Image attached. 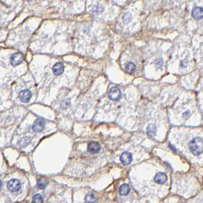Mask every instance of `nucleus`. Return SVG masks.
Instances as JSON below:
<instances>
[{
    "instance_id": "obj_23",
    "label": "nucleus",
    "mask_w": 203,
    "mask_h": 203,
    "mask_svg": "<svg viewBox=\"0 0 203 203\" xmlns=\"http://www.w3.org/2000/svg\"><path fill=\"white\" fill-rule=\"evenodd\" d=\"M28 1H31V0H28Z\"/></svg>"
},
{
    "instance_id": "obj_19",
    "label": "nucleus",
    "mask_w": 203,
    "mask_h": 203,
    "mask_svg": "<svg viewBox=\"0 0 203 203\" xmlns=\"http://www.w3.org/2000/svg\"><path fill=\"white\" fill-rule=\"evenodd\" d=\"M43 202H44V200H43V198H42V196H41V195H39V194H37V195H35V196H34L33 202H35V203H42Z\"/></svg>"
},
{
    "instance_id": "obj_11",
    "label": "nucleus",
    "mask_w": 203,
    "mask_h": 203,
    "mask_svg": "<svg viewBox=\"0 0 203 203\" xmlns=\"http://www.w3.org/2000/svg\"><path fill=\"white\" fill-rule=\"evenodd\" d=\"M88 151L92 153H97L100 151V146L96 142H90L88 145Z\"/></svg>"
},
{
    "instance_id": "obj_17",
    "label": "nucleus",
    "mask_w": 203,
    "mask_h": 203,
    "mask_svg": "<svg viewBox=\"0 0 203 203\" xmlns=\"http://www.w3.org/2000/svg\"><path fill=\"white\" fill-rule=\"evenodd\" d=\"M47 185V181L45 179H39L37 180V187L39 189L43 190V189H45Z\"/></svg>"
},
{
    "instance_id": "obj_13",
    "label": "nucleus",
    "mask_w": 203,
    "mask_h": 203,
    "mask_svg": "<svg viewBox=\"0 0 203 203\" xmlns=\"http://www.w3.org/2000/svg\"><path fill=\"white\" fill-rule=\"evenodd\" d=\"M135 64L132 62H129L128 63V64H126L124 70H125V71L127 72L128 74H132V73L135 70Z\"/></svg>"
},
{
    "instance_id": "obj_18",
    "label": "nucleus",
    "mask_w": 203,
    "mask_h": 203,
    "mask_svg": "<svg viewBox=\"0 0 203 203\" xmlns=\"http://www.w3.org/2000/svg\"><path fill=\"white\" fill-rule=\"evenodd\" d=\"M30 141H31V139H30L29 137H25V138H22V139L19 141V145L21 147H25V146H27V145L30 143Z\"/></svg>"
},
{
    "instance_id": "obj_3",
    "label": "nucleus",
    "mask_w": 203,
    "mask_h": 203,
    "mask_svg": "<svg viewBox=\"0 0 203 203\" xmlns=\"http://www.w3.org/2000/svg\"><path fill=\"white\" fill-rule=\"evenodd\" d=\"M108 97L111 100L118 101L122 97V92L117 87H112L109 90L108 93Z\"/></svg>"
},
{
    "instance_id": "obj_20",
    "label": "nucleus",
    "mask_w": 203,
    "mask_h": 203,
    "mask_svg": "<svg viewBox=\"0 0 203 203\" xmlns=\"http://www.w3.org/2000/svg\"><path fill=\"white\" fill-rule=\"evenodd\" d=\"M95 196L93 194H89L86 196V202H95Z\"/></svg>"
},
{
    "instance_id": "obj_14",
    "label": "nucleus",
    "mask_w": 203,
    "mask_h": 203,
    "mask_svg": "<svg viewBox=\"0 0 203 203\" xmlns=\"http://www.w3.org/2000/svg\"><path fill=\"white\" fill-rule=\"evenodd\" d=\"M156 130H157V127L155 124H150L147 128V135L150 137H152L156 133Z\"/></svg>"
},
{
    "instance_id": "obj_6",
    "label": "nucleus",
    "mask_w": 203,
    "mask_h": 203,
    "mask_svg": "<svg viewBox=\"0 0 203 203\" xmlns=\"http://www.w3.org/2000/svg\"><path fill=\"white\" fill-rule=\"evenodd\" d=\"M18 97H19V99L21 102L28 103V102L30 101V99L31 98V91H29L28 89H24V90L20 92Z\"/></svg>"
},
{
    "instance_id": "obj_10",
    "label": "nucleus",
    "mask_w": 203,
    "mask_h": 203,
    "mask_svg": "<svg viewBox=\"0 0 203 203\" xmlns=\"http://www.w3.org/2000/svg\"><path fill=\"white\" fill-rule=\"evenodd\" d=\"M64 70V65L62 63H57L56 64H54V66H53V72H54V75L59 76L60 74H63V72Z\"/></svg>"
},
{
    "instance_id": "obj_16",
    "label": "nucleus",
    "mask_w": 203,
    "mask_h": 203,
    "mask_svg": "<svg viewBox=\"0 0 203 203\" xmlns=\"http://www.w3.org/2000/svg\"><path fill=\"white\" fill-rule=\"evenodd\" d=\"M104 7H103L102 5H97V6H95L94 8H93V14H95V15H99V14L102 13V12L104 11Z\"/></svg>"
},
{
    "instance_id": "obj_5",
    "label": "nucleus",
    "mask_w": 203,
    "mask_h": 203,
    "mask_svg": "<svg viewBox=\"0 0 203 203\" xmlns=\"http://www.w3.org/2000/svg\"><path fill=\"white\" fill-rule=\"evenodd\" d=\"M45 121L41 119V118H38V119H37V120L34 122L33 125H32V129H33V131L35 132L38 133V132H42L44 128H45Z\"/></svg>"
},
{
    "instance_id": "obj_8",
    "label": "nucleus",
    "mask_w": 203,
    "mask_h": 203,
    "mask_svg": "<svg viewBox=\"0 0 203 203\" xmlns=\"http://www.w3.org/2000/svg\"><path fill=\"white\" fill-rule=\"evenodd\" d=\"M154 181L158 184H164L167 181V176L164 173H158L155 176Z\"/></svg>"
},
{
    "instance_id": "obj_15",
    "label": "nucleus",
    "mask_w": 203,
    "mask_h": 203,
    "mask_svg": "<svg viewBox=\"0 0 203 203\" xmlns=\"http://www.w3.org/2000/svg\"><path fill=\"white\" fill-rule=\"evenodd\" d=\"M132 16L130 12H125V13L123 15V16H122V21H123V22H124V24L129 23L130 21H132Z\"/></svg>"
},
{
    "instance_id": "obj_22",
    "label": "nucleus",
    "mask_w": 203,
    "mask_h": 203,
    "mask_svg": "<svg viewBox=\"0 0 203 203\" xmlns=\"http://www.w3.org/2000/svg\"><path fill=\"white\" fill-rule=\"evenodd\" d=\"M2 187V181L0 180V188Z\"/></svg>"
},
{
    "instance_id": "obj_7",
    "label": "nucleus",
    "mask_w": 203,
    "mask_h": 203,
    "mask_svg": "<svg viewBox=\"0 0 203 203\" xmlns=\"http://www.w3.org/2000/svg\"><path fill=\"white\" fill-rule=\"evenodd\" d=\"M120 161L122 163V164L126 166V165L130 164L132 161V155L129 152H124L121 155Z\"/></svg>"
},
{
    "instance_id": "obj_9",
    "label": "nucleus",
    "mask_w": 203,
    "mask_h": 203,
    "mask_svg": "<svg viewBox=\"0 0 203 203\" xmlns=\"http://www.w3.org/2000/svg\"><path fill=\"white\" fill-rule=\"evenodd\" d=\"M192 16L196 20H199L202 18L203 16V10L202 7H195L192 9Z\"/></svg>"
},
{
    "instance_id": "obj_1",
    "label": "nucleus",
    "mask_w": 203,
    "mask_h": 203,
    "mask_svg": "<svg viewBox=\"0 0 203 203\" xmlns=\"http://www.w3.org/2000/svg\"><path fill=\"white\" fill-rule=\"evenodd\" d=\"M190 151L194 155L199 156L203 151V141L201 137H195L190 144Z\"/></svg>"
},
{
    "instance_id": "obj_12",
    "label": "nucleus",
    "mask_w": 203,
    "mask_h": 203,
    "mask_svg": "<svg viewBox=\"0 0 203 203\" xmlns=\"http://www.w3.org/2000/svg\"><path fill=\"white\" fill-rule=\"evenodd\" d=\"M130 192V187L127 184H123L119 189V193L122 195H127Z\"/></svg>"
},
{
    "instance_id": "obj_4",
    "label": "nucleus",
    "mask_w": 203,
    "mask_h": 203,
    "mask_svg": "<svg viewBox=\"0 0 203 203\" xmlns=\"http://www.w3.org/2000/svg\"><path fill=\"white\" fill-rule=\"evenodd\" d=\"M22 61H23V55L19 52L15 53L10 57V62L13 66L19 65Z\"/></svg>"
},
{
    "instance_id": "obj_21",
    "label": "nucleus",
    "mask_w": 203,
    "mask_h": 203,
    "mask_svg": "<svg viewBox=\"0 0 203 203\" xmlns=\"http://www.w3.org/2000/svg\"><path fill=\"white\" fill-rule=\"evenodd\" d=\"M155 64H156V66H158V67H161V66H163V60H161V59L157 60Z\"/></svg>"
},
{
    "instance_id": "obj_2",
    "label": "nucleus",
    "mask_w": 203,
    "mask_h": 203,
    "mask_svg": "<svg viewBox=\"0 0 203 203\" xmlns=\"http://www.w3.org/2000/svg\"><path fill=\"white\" fill-rule=\"evenodd\" d=\"M21 182L18 180L16 179H12V180H9L7 183V188L10 192H16L19 191L21 189Z\"/></svg>"
}]
</instances>
